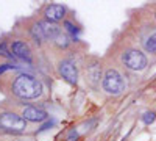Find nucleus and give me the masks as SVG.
<instances>
[{
	"label": "nucleus",
	"mask_w": 156,
	"mask_h": 141,
	"mask_svg": "<svg viewBox=\"0 0 156 141\" xmlns=\"http://www.w3.org/2000/svg\"><path fill=\"white\" fill-rule=\"evenodd\" d=\"M76 138H78V133L75 130H70V133L67 136V141H76Z\"/></svg>",
	"instance_id": "obj_16"
},
{
	"label": "nucleus",
	"mask_w": 156,
	"mask_h": 141,
	"mask_svg": "<svg viewBox=\"0 0 156 141\" xmlns=\"http://www.w3.org/2000/svg\"><path fill=\"white\" fill-rule=\"evenodd\" d=\"M22 118L25 121H31V122H42L48 118L47 111H44L42 108L37 107H25L22 110Z\"/></svg>",
	"instance_id": "obj_5"
},
{
	"label": "nucleus",
	"mask_w": 156,
	"mask_h": 141,
	"mask_svg": "<svg viewBox=\"0 0 156 141\" xmlns=\"http://www.w3.org/2000/svg\"><path fill=\"white\" fill-rule=\"evenodd\" d=\"M154 119H156V114H154L153 111H147L144 116H142V121H144L145 124H151Z\"/></svg>",
	"instance_id": "obj_12"
},
{
	"label": "nucleus",
	"mask_w": 156,
	"mask_h": 141,
	"mask_svg": "<svg viewBox=\"0 0 156 141\" xmlns=\"http://www.w3.org/2000/svg\"><path fill=\"white\" fill-rule=\"evenodd\" d=\"M59 72L69 83L75 85L78 82V72H76V68L72 61H62L59 65Z\"/></svg>",
	"instance_id": "obj_6"
},
{
	"label": "nucleus",
	"mask_w": 156,
	"mask_h": 141,
	"mask_svg": "<svg viewBox=\"0 0 156 141\" xmlns=\"http://www.w3.org/2000/svg\"><path fill=\"white\" fill-rule=\"evenodd\" d=\"M122 60L125 63V66L129 68L131 71H142L147 66V57L142 52H139V50H128V52L123 54Z\"/></svg>",
	"instance_id": "obj_3"
},
{
	"label": "nucleus",
	"mask_w": 156,
	"mask_h": 141,
	"mask_svg": "<svg viewBox=\"0 0 156 141\" xmlns=\"http://www.w3.org/2000/svg\"><path fill=\"white\" fill-rule=\"evenodd\" d=\"M64 27H66V28H67V32H69V33H72V35H75V33L78 32V30H76V27H73V25H72L69 20L64 22Z\"/></svg>",
	"instance_id": "obj_15"
},
{
	"label": "nucleus",
	"mask_w": 156,
	"mask_h": 141,
	"mask_svg": "<svg viewBox=\"0 0 156 141\" xmlns=\"http://www.w3.org/2000/svg\"><path fill=\"white\" fill-rule=\"evenodd\" d=\"M103 88L109 94H120L125 89V80L115 69H109L103 77Z\"/></svg>",
	"instance_id": "obj_2"
},
{
	"label": "nucleus",
	"mask_w": 156,
	"mask_h": 141,
	"mask_svg": "<svg viewBox=\"0 0 156 141\" xmlns=\"http://www.w3.org/2000/svg\"><path fill=\"white\" fill-rule=\"evenodd\" d=\"M0 55L2 57H8V58H12L14 55H11L9 52H8V49H6V44L5 43H0Z\"/></svg>",
	"instance_id": "obj_14"
},
{
	"label": "nucleus",
	"mask_w": 156,
	"mask_h": 141,
	"mask_svg": "<svg viewBox=\"0 0 156 141\" xmlns=\"http://www.w3.org/2000/svg\"><path fill=\"white\" fill-rule=\"evenodd\" d=\"M0 125L8 129V130L22 132V130H25V127H27V121L22 116L14 114V113H2L0 114Z\"/></svg>",
	"instance_id": "obj_4"
},
{
	"label": "nucleus",
	"mask_w": 156,
	"mask_h": 141,
	"mask_svg": "<svg viewBox=\"0 0 156 141\" xmlns=\"http://www.w3.org/2000/svg\"><path fill=\"white\" fill-rule=\"evenodd\" d=\"M66 14V8L62 5H48L44 11V16L47 17L48 22H58Z\"/></svg>",
	"instance_id": "obj_7"
},
{
	"label": "nucleus",
	"mask_w": 156,
	"mask_h": 141,
	"mask_svg": "<svg viewBox=\"0 0 156 141\" xmlns=\"http://www.w3.org/2000/svg\"><path fill=\"white\" fill-rule=\"evenodd\" d=\"M55 41H56V44H58V46H61V47H66V46L69 44V41H67V38L64 36L62 33H61V35H59V36L56 38Z\"/></svg>",
	"instance_id": "obj_13"
},
{
	"label": "nucleus",
	"mask_w": 156,
	"mask_h": 141,
	"mask_svg": "<svg viewBox=\"0 0 156 141\" xmlns=\"http://www.w3.org/2000/svg\"><path fill=\"white\" fill-rule=\"evenodd\" d=\"M41 24V28L44 32V36H45V39H56V38L61 35V30L59 27H56V25L53 22H39Z\"/></svg>",
	"instance_id": "obj_9"
},
{
	"label": "nucleus",
	"mask_w": 156,
	"mask_h": 141,
	"mask_svg": "<svg viewBox=\"0 0 156 141\" xmlns=\"http://www.w3.org/2000/svg\"><path fill=\"white\" fill-rule=\"evenodd\" d=\"M12 55L23 60V61H31V52H30V47L22 43V41H16L12 43Z\"/></svg>",
	"instance_id": "obj_8"
},
{
	"label": "nucleus",
	"mask_w": 156,
	"mask_h": 141,
	"mask_svg": "<svg viewBox=\"0 0 156 141\" xmlns=\"http://www.w3.org/2000/svg\"><path fill=\"white\" fill-rule=\"evenodd\" d=\"M12 94L20 99H36L42 94V85L34 77L22 74L12 83Z\"/></svg>",
	"instance_id": "obj_1"
},
{
	"label": "nucleus",
	"mask_w": 156,
	"mask_h": 141,
	"mask_svg": "<svg viewBox=\"0 0 156 141\" xmlns=\"http://www.w3.org/2000/svg\"><path fill=\"white\" fill-rule=\"evenodd\" d=\"M145 50L150 54H156V33H153L145 41Z\"/></svg>",
	"instance_id": "obj_10"
},
{
	"label": "nucleus",
	"mask_w": 156,
	"mask_h": 141,
	"mask_svg": "<svg viewBox=\"0 0 156 141\" xmlns=\"http://www.w3.org/2000/svg\"><path fill=\"white\" fill-rule=\"evenodd\" d=\"M31 33H33V36H34L36 41H44V39H45L44 32H42V28H41V24H36L34 27H33V30H31Z\"/></svg>",
	"instance_id": "obj_11"
}]
</instances>
